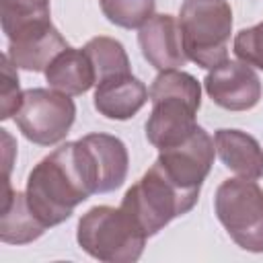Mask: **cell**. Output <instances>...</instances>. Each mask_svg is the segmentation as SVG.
Listing matches in <instances>:
<instances>
[{
  "label": "cell",
  "instance_id": "6da1fadb",
  "mask_svg": "<svg viewBox=\"0 0 263 263\" xmlns=\"http://www.w3.org/2000/svg\"><path fill=\"white\" fill-rule=\"evenodd\" d=\"M25 193L47 228L66 222L78 203L99 193L95 162L82 140L66 142L41 158L29 173Z\"/></svg>",
  "mask_w": 263,
  "mask_h": 263
},
{
  "label": "cell",
  "instance_id": "7a4b0ae2",
  "mask_svg": "<svg viewBox=\"0 0 263 263\" xmlns=\"http://www.w3.org/2000/svg\"><path fill=\"white\" fill-rule=\"evenodd\" d=\"M150 101L146 138L158 152L181 144L197 127L195 115L201 107V86L189 72H160L150 84Z\"/></svg>",
  "mask_w": 263,
  "mask_h": 263
},
{
  "label": "cell",
  "instance_id": "3957f363",
  "mask_svg": "<svg viewBox=\"0 0 263 263\" xmlns=\"http://www.w3.org/2000/svg\"><path fill=\"white\" fill-rule=\"evenodd\" d=\"M199 195L177 187L154 162L140 181H136L121 199V210L146 236L158 234L171 220L187 214L197 203Z\"/></svg>",
  "mask_w": 263,
  "mask_h": 263
},
{
  "label": "cell",
  "instance_id": "277c9868",
  "mask_svg": "<svg viewBox=\"0 0 263 263\" xmlns=\"http://www.w3.org/2000/svg\"><path fill=\"white\" fill-rule=\"evenodd\" d=\"M179 25L183 47L191 62L214 70L228 60L232 8L226 0H185Z\"/></svg>",
  "mask_w": 263,
  "mask_h": 263
},
{
  "label": "cell",
  "instance_id": "5b68a950",
  "mask_svg": "<svg viewBox=\"0 0 263 263\" xmlns=\"http://www.w3.org/2000/svg\"><path fill=\"white\" fill-rule=\"evenodd\" d=\"M76 240L84 253L105 263H134L146 245V236L125 212L111 205H95L82 214Z\"/></svg>",
  "mask_w": 263,
  "mask_h": 263
},
{
  "label": "cell",
  "instance_id": "8992f818",
  "mask_svg": "<svg viewBox=\"0 0 263 263\" xmlns=\"http://www.w3.org/2000/svg\"><path fill=\"white\" fill-rule=\"evenodd\" d=\"M214 212L240 249L263 253V189L255 181H222L214 195Z\"/></svg>",
  "mask_w": 263,
  "mask_h": 263
},
{
  "label": "cell",
  "instance_id": "52a82bcc",
  "mask_svg": "<svg viewBox=\"0 0 263 263\" xmlns=\"http://www.w3.org/2000/svg\"><path fill=\"white\" fill-rule=\"evenodd\" d=\"M76 119V105L70 95L53 88L23 90L21 107L14 123L21 134L37 146H53L62 142Z\"/></svg>",
  "mask_w": 263,
  "mask_h": 263
},
{
  "label": "cell",
  "instance_id": "ba28073f",
  "mask_svg": "<svg viewBox=\"0 0 263 263\" xmlns=\"http://www.w3.org/2000/svg\"><path fill=\"white\" fill-rule=\"evenodd\" d=\"M214 140L201 125H197L187 140L160 150L154 162L177 187L187 193L199 195L201 185L214 164Z\"/></svg>",
  "mask_w": 263,
  "mask_h": 263
},
{
  "label": "cell",
  "instance_id": "9c48e42d",
  "mask_svg": "<svg viewBox=\"0 0 263 263\" xmlns=\"http://www.w3.org/2000/svg\"><path fill=\"white\" fill-rule=\"evenodd\" d=\"M203 88L218 107L228 111L253 109L263 92L257 72L240 60H226L218 68L210 70L203 78Z\"/></svg>",
  "mask_w": 263,
  "mask_h": 263
},
{
  "label": "cell",
  "instance_id": "30bf717a",
  "mask_svg": "<svg viewBox=\"0 0 263 263\" xmlns=\"http://www.w3.org/2000/svg\"><path fill=\"white\" fill-rule=\"evenodd\" d=\"M66 47L70 45L62 37V33L51 25V18H47L33 23L16 31L12 37H8L6 55L21 70L45 72L53 58L62 53Z\"/></svg>",
  "mask_w": 263,
  "mask_h": 263
},
{
  "label": "cell",
  "instance_id": "8fae6325",
  "mask_svg": "<svg viewBox=\"0 0 263 263\" xmlns=\"http://www.w3.org/2000/svg\"><path fill=\"white\" fill-rule=\"evenodd\" d=\"M138 43L144 60L156 70H179L189 58L183 47L181 25L173 14H152L138 29Z\"/></svg>",
  "mask_w": 263,
  "mask_h": 263
},
{
  "label": "cell",
  "instance_id": "7c38bea8",
  "mask_svg": "<svg viewBox=\"0 0 263 263\" xmlns=\"http://www.w3.org/2000/svg\"><path fill=\"white\" fill-rule=\"evenodd\" d=\"M150 99V90L146 84L129 74H117L109 76L101 82H97L95 90V109L107 117L125 121L134 117Z\"/></svg>",
  "mask_w": 263,
  "mask_h": 263
},
{
  "label": "cell",
  "instance_id": "4fadbf2b",
  "mask_svg": "<svg viewBox=\"0 0 263 263\" xmlns=\"http://www.w3.org/2000/svg\"><path fill=\"white\" fill-rule=\"evenodd\" d=\"M214 146L228 171L251 181L263 177V148L251 134L222 127L214 134Z\"/></svg>",
  "mask_w": 263,
  "mask_h": 263
},
{
  "label": "cell",
  "instance_id": "5bb4252c",
  "mask_svg": "<svg viewBox=\"0 0 263 263\" xmlns=\"http://www.w3.org/2000/svg\"><path fill=\"white\" fill-rule=\"evenodd\" d=\"M88 148L97 171L99 193L115 191L123 185L129 168V156L125 144L109 134H86L80 138Z\"/></svg>",
  "mask_w": 263,
  "mask_h": 263
},
{
  "label": "cell",
  "instance_id": "9a60e30c",
  "mask_svg": "<svg viewBox=\"0 0 263 263\" xmlns=\"http://www.w3.org/2000/svg\"><path fill=\"white\" fill-rule=\"evenodd\" d=\"M45 80L53 90L66 92L70 97L84 95L97 84L95 68L84 49L66 47L62 53L53 58V62L45 70Z\"/></svg>",
  "mask_w": 263,
  "mask_h": 263
},
{
  "label": "cell",
  "instance_id": "2e32d148",
  "mask_svg": "<svg viewBox=\"0 0 263 263\" xmlns=\"http://www.w3.org/2000/svg\"><path fill=\"white\" fill-rule=\"evenodd\" d=\"M47 226L33 214L27 193L12 191L10 183L6 181V197L2 203V218H0V240L8 245H27L37 240Z\"/></svg>",
  "mask_w": 263,
  "mask_h": 263
},
{
  "label": "cell",
  "instance_id": "e0dca14e",
  "mask_svg": "<svg viewBox=\"0 0 263 263\" xmlns=\"http://www.w3.org/2000/svg\"><path fill=\"white\" fill-rule=\"evenodd\" d=\"M95 68V76L97 82L109 78V76H117V74H129V58L125 53V47L113 39V37H92L84 47H82Z\"/></svg>",
  "mask_w": 263,
  "mask_h": 263
},
{
  "label": "cell",
  "instance_id": "ac0fdd59",
  "mask_svg": "<svg viewBox=\"0 0 263 263\" xmlns=\"http://www.w3.org/2000/svg\"><path fill=\"white\" fill-rule=\"evenodd\" d=\"M49 18V0H0V23L6 37Z\"/></svg>",
  "mask_w": 263,
  "mask_h": 263
},
{
  "label": "cell",
  "instance_id": "d6986e66",
  "mask_svg": "<svg viewBox=\"0 0 263 263\" xmlns=\"http://www.w3.org/2000/svg\"><path fill=\"white\" fill-rule=\"evenodd\" d=\"M109 23L121 29H140L156 8V0H99Z\"/></svg>",
  "mask_w": 263,
  "mask_h": 263
},
{
  "label": "cell",
  "instance_id": "ffe728a7",
  "mask_svg": "<svg viewBox=\"0 0 263 263\" xmlns=\"http://www.w3.org/2000/svg\"><path fill=\"white\" fill-rule=\"evenodd\" d=\"M232 51L247 66L263 70V21L249 29H240L234 37Z\"/></svg>",
  "mask_w": 263,
  "mask_h": 263
},
{
  "label": "cell",
  "instance_id": "44dd1931",
  "mask_svg": "<svg viewBox=\"0 0 263 263\" xmlns=\"http://www.w3.org/2000/svg\"><path fill=\"white\" fill-rule=\"evenodd\" d=\"M2 64V88H0V119L14 117L16 109L21 107L23 92L18 86V76H16V66L10 62V58L4 53L0 58Z\"/></svg>",
  "mask_w": 263,
  "mask_h": 263
}]
</instances>
